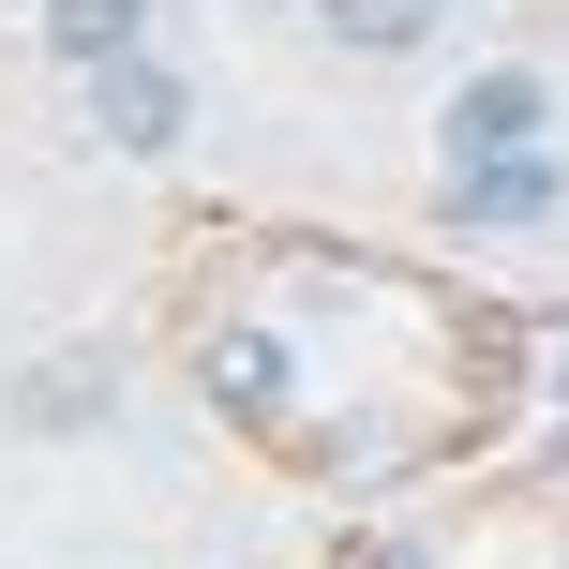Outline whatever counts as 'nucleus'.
<instances>
[{
    "label": "nucleus",
    "mask_w": 569,
    "mask_h": 569,
    "mask_svg": "<svg viewBox=\"0 0 569 569\" xmlns=\"http://www.w3.org/2000/svg\"><path fill=\"white\" fill-rule=\"evenodd\" d=\"M90 405H106V390H90V360H46V390H30V420H46V435H76Z\"/></svg>",
    "instance_id": "0eeeda50"
},
{
    "label": "nucleus",
    "mask_w": 569,
    "mask_h": 569,
    "mask_svg": "<svg viewBox=\"0 0 569 569\" xmlns=\"http://www.w3.org/2000/svg\"><path fill=\"white\" fill-rule=\"evenodd\" d=\"M540 120H555L540 60H480L450 90V166H510V150H540Z\"/></svg>",
    "instance_id": "f257e3e1"
},
{
    "label": "nucleus",
    "mask_w": 569,
    "mask_h": 569,
    "mask_svg": "<svg viewBox=\"0 0 569 569\" xmlns=\"http://www.w3.org/2000/svg\"><path fill=\"white\" fill-rule=\"evenodd\" d=\"M330 46H360V60H405V46H420V0H330Z\"/></svg>",
    "instance_id": "423d86ee"
},
{
    "label": "nucleus",
    "mask_w": 569,
    "mask_h": 569,
    "mask_svg": "<svg viewBox=\"0 0 569 569\" xmlns=\"http://www.w3.org/2000/svg\"><path fill=\"white\" fill-rule=\"evenodd\" d=\"M90 120H106V150H180V120H196V90L166 76V60H106V76H90Z\"/></svg>",
    "instance_id": "f03ea898"
},
{
    "label": "nucleus",
    "mask_w": 569,
    "mask_h": 569,
    "mask_svg": "<svg viewBox=\"0 0 569 569\" xmlns=\"http://www.w3.org/2000/svg\"><path fill=\"white\" fill-rule=\"evenodd\" d=\"M210 405L270 420V405H284V345H270V330H226V345H210Z\"/></svg>",
    "instance_id": "39448f33"
},
{
    "label": "nucleus",
    "mask_w": 569,
    "mask_h": 569,
    "mask_svg": "<svg viewBox=\"0 0 569 569\" xmlns=\"http://www.w3.org/2000/svg\"><path fill=\"white\" fill-rule=\"evenodd\" d=\"M136 30H150V0H46V46L76 60V76H106V60H136Z\"/></svg>",
    "instance_id": "7ed1b4c3"
},
{
    "label": "nucleus",
    "mask_w": 569,
    "mask_h": 569,
    "mask_svg": "<svg viewBox=\"0 0 569 569\" xmlns=\"http://www.w3.org/2000/svg\"><path fill=\"white\" fill-rule=\"evenodd\" d=\"M450 210H465V226H525V210H555V166H540V150H510V166H450Z\"/></svg>",
    "instance_id": "20e7f679"
}]
</instances>
